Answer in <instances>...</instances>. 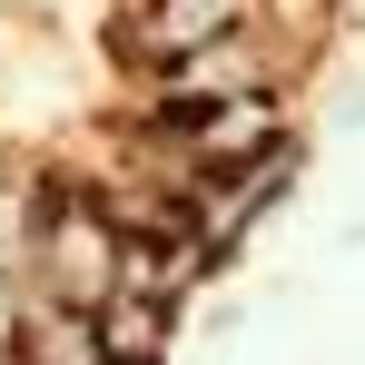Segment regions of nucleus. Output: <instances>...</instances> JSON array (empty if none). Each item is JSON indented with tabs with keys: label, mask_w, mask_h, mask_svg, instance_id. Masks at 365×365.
<instances>
[{
	"label": "nucleus",
	"mask_w": 365,
	"mask_h": 365,
	"mask_svg": "<svg viewBox=\"0 0 365 365\" xmlns=\"http://www.w3.org/2000/svg\"><path fill=\"white\" fill-rule=\"evenodd\" d=\"M158 138L187 158V178H237L287 158V119H277V89H237V99H197V109H158Z\"/></svg>",
	"instance_id": "1"
},
{
	"label": "nucleus",
	"mask_w": 365,
	"mask_h": 365,
	"mask_svg": "<svg viewBox=\"0 0 365 365\" xmlns=\"http://www.w3.org/2000/svg\"><path fill=\"white\" fill-rule=\"evenodd\" d=\"M10 356H20V365H109V346H99V306L30 287V306H20V336H10Z\"/></svg>",
	"instance_id": "2"
},
{
	"label": "nucleus",
	"mask_w": 365,
	"mask_h": 365,
	"mask_svg": "<svg viewBox=\"0 0 365 365\" xmlns=\"http://www.w3.org/2000/svg\"><path fill=\"white\" fill-rule=\"evenodd\" d=\"M247 20H257V0H158V10L128 30V50L148 69H168V60H187V50H207V40H237Z\"/></svg>",
	"instance_id": "3"
},
{
	"label": "nucleus",
	"mask_w": 365,
	"mask_h": 365,
	"mask_svg": "<svg viewBox=\"0 0 365 365\" xmlns=\"http://www.w3.org/2000/svg\"><path fill=\"white\" fill-rule=\"evenodd\" d=\"M99 346H109V365H158V346H168V306L138 297V287H109V297H99Z\"/></svg>",
	"instance_id": "4"
}]
</instances>
